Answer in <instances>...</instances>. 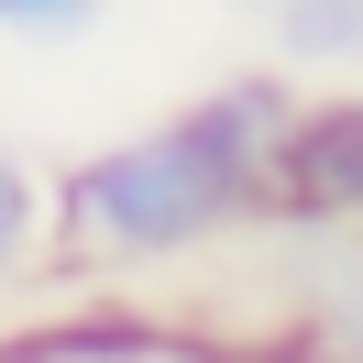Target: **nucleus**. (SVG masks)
<instances>
[{
    "label": "nucleus",
    "instance_id": "obj_1",
    "mask_svg": "<svg viewBox=\"0 0 363 363\" xmlns=\"http://www.w3.org/2000/svg\"><path fill=\"white\" fill-rule=\"evenodd\" d=\"M286 111H297L286 67H231L187 111L143 121L121 143H89L77 165H55L45 253L77 275H155L231 242L264 199V143L286 133Z\"/></svg>",
    "mask_w": 363,
    "mask_h": 363
},
{
    "label": "nucleus",
    "instance_id": "obj_2",
    "mask_svg": "<svg viewBox=\"0 0 363 363\" xmlns=\"http://www.w3.org/2000/svg\"><path fill=\"white\" fill-rule=\"evenodd\" d=\"M253 220L308 242H363V89H297L286 133L264 143Z\"/></svg>",
    "mask_w": 363,
    "mask_h": 363
},
{
    "label": "nucleus",
    "instance_id": "obj_3",
    "mask_svg": "<svg viewBox=\"0 0 363 363\" xmlns=\"http://www.w3.org/2000/svg\"><path fill=\"white\" fill-rule=\"evenodd\" d=\"M0 363H231V341L121 308V297H89V308H45L23 330H0Z\"/></svg>",
    "mask_w": 363,
    "mask_h": 363
},
{
    "label": "nucleus",
    "instance_id": "obj_4",
    "mask_svg": "<svg viewBox=\"0 0 363 363\" xmlns=\"http://www.w3.org/2000/svg\"><path fill=\"white\" fill-rule=\"evenodd\" d=\"M275 67L363 77V0H275Z\"/></svg>",
    "mask_w": 363,
    "mask_h": 363
},
{
    "label": "nucleus",
    "instance_id": "obj_5",
    "mask_svg": "<svg viewBox=\"0 0 363 363\" xmlns=\"http://www.w3.org/2000/svg\"><path fill=\"white\" fill-rule=\"evenodd\" d=\"M45 209H55V177L0 133V286L45 264Z\"/></svg>",
    "mask_w": 363,
    "mask_h": 363
},
{
    "label": "nucleus",
    "instance_id": "obj_6",
    "mask_svg": "<svg viewBox=\"0 0 363 363\" xmlns=\"http://www.w3.org/2000/svg\"><path fill=\"white\" fill-rule=\"evenodd\" d=\"M231 363H363L341 330H319V319H297V330H264V341H231Z\"/></svg>",
    "mask_w": 363,
    "mask_h": 363
},
{
    "label": "nucleus",
    "instance_id": "obj_7",
    "mask_svg": "<svg viewBox=\"0 0 363 363\" xmlns=\"http://www.w3.org/2000/svg\"><path fill=\"white\" fill-rule=\"evenodd\" d=\"M111 0H0V33H33V45H67V33H89Z\"/></svg>",
    "mask_w": 363,
    "mask_h": 363
}]
</instances>
